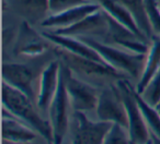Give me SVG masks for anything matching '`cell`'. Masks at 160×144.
I'll list each match as a JSON object with an SVG mask.
<instances>
[{"label":"cell","mask_w":160,"mask_h":144,"mask_svg":"<svg viewBox=\"0 0 160 144\" xmlns=\"http://www.w3.org/2000/svg\"><path fill=\"white\" fill-rule=\"evenodd\" d=\"M2 103L3 108L28 124L30 128L35 130L41 137L46 140L48 144H53V131L51 122L49 120L41 117L40 114L35 110V102H33L19 90L3 82Z\"/></svg>","instance_id":"1"},{"label":"cell","mask_w":160,"mask_h":144,"mask_svg":"<svg viewBox=\"0 0 160 144\" xmlns=\"http://www.w3.org/2000/svg\"><path fill=\"white\" fill-rule=\"evenodd\" d=\"M78 38L92 47L109 67L115 69L120 73L128 74L134 79L140 78L145 66L146 55L132 53L121 47L102 43L91 36H82Z\"/></svg>","instance_id":"2"},{"label":"cell","mask_w":160,"mask_h":144,"mask_svg":"<svg viewBox=\"0 0 160 144\" xmlns=\"http://www.w3.org/2000/svg\"><path fill=\"white\" fill-rule=\"evenodd\" d=\"M116 86L120 91L126 110L127 121H128L127 130L131 141L135 144H147L150 140V131L142 117L139 105L136 100V89H133L129 81H127L126 79H118L116 81Z\"/></svg>","instance_id":"3"},{"label":"cell","mask_w":160,"mask_h":144,"mask_svg":"<svg viewBox=\"0 0 160 144\" xmlns=\"http://www.w3.org/2000/svg\"><path fill=\"white\" fill-rule=\"evenodd\" d=\"M60 70L64 78L70 106L73 111L87 113V111L96 110L100 94L98 93L96 87L78 79L75 72L71 71L68 67L64 66L62 62H60Z\"/></svg>","instance_id":"4"},{"label":"cell","mask_w":160,"mask_h":144,"mask_svg":"<svg viewBox=\"0 0 160 144\" xmlns=\"http://www.w3.org/2000/svg\"><path fill=\"white\" fill-rule=\"evenodd\" d=\"M68 94L65 86L62 70L59 76V84L54 98L48 107L49 122L53 131V144H62L69 126V108H70Z\"/></svg>","instance_id":"5"},{"label":"cell","mask_w":160,"mask_h":144,"mask_svg":"<svg viewBox=\"0 0 160 144\" xmlns=\"http://www.w3.org/2000/svg\"><path fill=\"white\" fill-rule=\"evenodd\" d=\"M96 114L98 120L118 123L125 128L128 127L125 106L116 84L110 85L100 92Z\"/></svg>","instance_id":"6"},{"label":"cell","mask_w":160,"mask_h":144,"mask_svg":"<svg viewBox=\"0 0 160 144\" xmlns=\"http://www.w3.org/2000/svg\"><path fill=\"white\" fill-rule=\"evenodd\" d=\"M54 53L57 56V59L64 66L68 67L73 72H80L91 77H120V72L111 68L108 64L100 61H96L83 56L76 55L62 49L59 47L54 48Z\"/></svg>","instance_id":"7"},{"label":"cell","mask_w":160,"mask_h":144,"mask_svg":"<svg viewBox=\"0 0 160 144\" xmlns=\"http://www.w3.org/2000/svg\"><path fill=\"white\" fill-rule=\"evenodd\" d=\"M75 132L73 144H102L107 133L113 126L111 122L91 120L86 113L73 111Z\"/></svg>","instance_id":"8"},{"label":"cell","mask_w":160,"mask_h":144,"mask_svg":"<svg viewBox=\"0 0 160 144\" xmlns=\"http://www.w3.org/2000/svg\"><path fill=\"white\" fill-rule=\"evenodd\" d=\"M108 23L109 27L105 36L108 39L114 43V46L121 47L132 53L146 55L149 49L150 39L137 35L128 27L122 25L109 16H108Z\"/></svg>","instance_id":"9"},{"label":"cell","mask_w":160,"mask_h":144,"mask_svg":"<svg viewBox=\"0 0 160 144\" xmlns=\"http://www.w3.org/2000/svg\"><path fill=\"white\" fill-rule=\"evenodd\" d=\"M48 44L49 42L42 35V33L35 31L32 25L24 20L19 27L13 51L19 56L29 58L38 57L47 50Z\"/></svg>","instance_id":"10"},{"label":"cell","mask_w":160,"mask_h":144,"mask_svg":"<svg viewBox=\"0 0 160 144\" xmlns=\"http://www.w3.org/2000/svg\"><path fill=\"white\" fill-rule=\"evenodd\" d=\"M99 9H100V6L98 3L89 0L82 5L69 8V9L57 12V13L49 14L46 19H44L41 22V25L44 29L51 30V31L66 29V27L78 23L89 14L98 11Z\"/></svg>","instance_id":"11"},{"label":"cell","mask_w":160,"mask_h":144,"mask_svg":"<svg viewBox=\"0 0 160 144\" xmlns=\"http://www.w3.org/2000/svg\"><path fill=\"white\" fill-rule=\"evenodd\" d=\"M108 27H109L108 16L100 8L98 11L87 16L85 19L71 26L62 30H54V31L48 30V31L56 34H62V35L73 36V37H82V36L94 37V35H105L108 32Z\"/></svg>","instance_id":"12"},{"label":"cell","mask_w":160,"mask_h":144,"mask_svg":"<svg viewBox=\"0 0 160 144\" xmlns=\"http://www.w3.org/2000/svg\"><path fill=\"white\" fill-rule=\"evenodd\" d=\"M38 133L20 119L14 117L6 108L2 114L3 143L8 144H33Z\"/></svg>","instance_id":"13"},{"label":"cell","mask_w":160,"mask_h":144,"mask_svg":"<svg viewBox=\"0 0 160 144\" xmlns=\"http://www.w3.org/2000/svg\"><path fill=\"white\" fill-rule=\"evenodd\" d=\"M60 61L58 59L51 61L40 77L38 93L36 97V105L40 109H48L49 104L56 94L59 84Z\"/></svg>","instance_id":"14"},{"label":"cell","mask_w":160,"mask_h":144,"mask_svg":"<svg viewBox=\"0 0 160 144\" xmlns=\"http://www.w3.org/2000/svg\"><path fill=\"white\" fill-rule=\"evenodd\" d=\"M3 82L10 86L19 90L23 94L35 102V95L33 90V73L28 66L23 63L10 62L5 63L2 69Z\"/></svg>","instance_id":"15"},{"label":"cell","mask_w":160,"mask_h":144,"mask_svg":"<svg viewBox=\"0 0 160 144\" xmlns=\"http://www.w3.org/2000/svg\"><path fill=\"white\" fill-rule=\"evenodd\" d=\"M41 33L54 46L65 49V50L69 51V53H76V55H79V56H83V57L90 58V59L96 60V61H100L105 63L101 59L99 53L92 47H90L87 43H85L83 40L80 39V38L73 37V36H68V35H62V34H56L48 31V30L42 31Z\"/></svg>","instance_id":"16"},{"label":"cell","mask_w":160,"mask_h":144,"mask_svg":"<svg viewBox=\"0 0 160 144\" xmlns=\"http://www.w3.org/2000/svg\"><path fill=\"white\" fill-rule=\"evenodd\" d=\"M160 69V35H152L150 38L149 49L146 53L145 66L142 76L136 86L137 93L142 94L148 83Z\"/></svg>","instance_id":"17"},{"label":"cell","mask_w":160,"mask_h":144,"mask_svg":"<svg viewBox=\"0 0 160 144\" xmlns=\"http://www.w3.org/2000/svg\"><path fill=\"white\" fill-rule=\"evenodd\" d=\"M97 2L100 8L108 14L109 16H111L112 19H114L115 21H118V23H121L124 26L128 27L129 30L136 33L137 35L145 37L147 39H149L142 31H140L139 26L137 25V22L134 19L133 14L116 0H91Z\"/></svg>","instance_id":"18"},{"label":"cell","mask_w":160,"mask_h":144,"mask_svg":"<svg viewBox=\"0 0 160 144\" xmlns=\"http://www.w3.org/2000/svg\"><path fill=\"white\" fill-rule=\"evenodd\" d=\"M116 1L122 3L133 14L140 31L150 39L152 36V32L148 23L146 10H145V0H116Z\"/></svg>","instance_id":"19"},{"label":"cell","mask_w":160,"mask_h":144,"mask_svg":"<svg viewBox=\"0 0 160 144\" xmlns=\"http://www.w3.org/2000/svg\"><path fill=\"white\" fill-rule=\"evenodd\" d=\"M135 96L137 103L139 105L140 111L142 114L145 121H146L148 128L150 129V132L153 133L155 135H157L158 137H160V114L157 110L155 106H151L150 104L146 102L142 98V96L139 93H137V91H135Z\"/></svg>","instance_id":"20"},{"label":"cell","mask_w":160,"mask_h":144,"mask_svg":"<svg viewBox=\"0 0 160 144\" xmlns=\"http://www.w3.org/2000/svg\"><path fill=\"white\" fill-rule=\"evenodd\" d=\"M22 10L30 16L46 19L49 11V0H18Z\"/></svg>","instance_id":"21"},{"label":"cell","mask_w":160,"mask_h":144,"mask_svg":"<svg viewBox=\"0 0 160 144\" xmlns=\"http://www.w3.org/2000/svg\"><path fill=\"white\" fill-rule=\"evenodd\" d=\"M102 144H131V137L127 128L118 123H113L105 135Z\"/></svg>","instance_id":"22"},{"label":"cell","mask_w":160,"mask_h":144,"mask_svg":"<svg viewBox=\"0 0 160 144\" xmlns=\"http://www.w3.org/2000/svg\"><path fill=\"white\" fill-rule=\"evenodd\" d=\"M145 100L151 106H155L160 102V69L150 80L146 89L140 94Z\"/></svg>","instance_id":"23"},{"label":"cell","mask_w":160,"mask_h":144,"mask_svg":"<svg viewBox=\"0 0 160 144\" xmlns=\"http://www.w3.org/2000/svg\"><path fill=\"white\" fill-rule=\"evenodd\" d=\"M145 10L152 35H160V10L155 0H145Z\"/></svg>","instance_id":"24"},{"label":"cell","mask_w":160,"mask_h":144,"mask_svg":"<svg viewBox=\"0 0 160 144\" xmlns=\"http://www.w3.org/2000/svg\"><path fill=\"white\" fill-rule=\"evenodd\" d=\"M89 0H49V11L52 13L64 11L69 8L82 5Z\"/></svg>","instance_id":"25"},{"label":"cell","mask_w":160,"mask_h":144,"mask_svg":"<svg viewBox=\"0 0 160 144\" xmlns=\"http://www.w3.org/2000/svg\"><path fill=\"white\" fill-rule=\"evenodd\" d=\"M150 137L151 141H152V144H160V137H158L157 135H155L153 133L150 132Z\"/></svg>","instance_id":"26"},{"label":"cell","mask_w":160,"mask_h":144,"mask_svg":"<svg viewBox=\"0 0 160 144\" xmlns=\"http://www.w3.org/2000/svg\"><path fill=\"white\" fill-rule=\"evenodd\" d=\"M155 1H156V5H157L158 9L160 10V0H155Z\"/></svg>","instance_id":"27"},{"label":"cell","mask_w":160,"mask_h":144,"mask_svg":"<svg viewBox=\"0 0 160 144\" xmlns=\"http://www.w3.org/2000/svg\"><path fill=\"white\" fill-rule=\"evenodd\" d=\"M156 108H157V110L159 111V114H160V102L158 103L157 105H156Z\"/></svg>","instance_id":"28"},{"label":"cell","mask_w":160,"mask_h":144,"mask_svg":"<svg viewBox=\"0 0 160 144\" xmlns=\"http://www.w3.org/2000/svg\"><path fill=\"white\" fill-rule=\"evenodd\" d=\"M131 144H135V143H133V142L131 141ZM147 144H152V141H151V137H150V140H149L148 143H147Z\"/></svg>","instance_id":"29"}]
</instances>
